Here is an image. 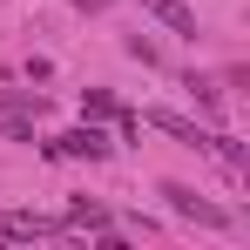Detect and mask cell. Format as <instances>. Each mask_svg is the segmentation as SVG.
Masks as SVG:
<instances>
[{"mask_svg":"<svg viewBox=\"0 0 250 250\" xmlns=\"http://www.w3.org/2000/svg\"><path fill=\"white\" fill-rule=\"evenodd\" d=\"M142 122H156V128H163V135H176L183 149H209V135H203V128H196V122H183L176 108H149Z\"/></svg>","mask_w":250,"mask_h":250,"instance_id":"4","label":"cell"},{"mask_svg":"<svg viewBox=\"0 0 250 250\" xmlns=\"http://www.w3.org/2000/svg\"><path fill=\"white\" fill-rule=\"evenodd\" d=\"M82 115H88V122H102V115H122V102H115L108 88H88V95H82Z\"/></svg>","mask_w":250,"mask_h":250,"instance_id":"7","label":"cell"},{"mask_svg":"<svg viewBox=\"0 0 250 250\" xmlns=\"http://www.w3.org/2000/svg\"><path fill=\"white\" fill-rule=\"evenodd\" d=\"M0 135H14V142H34V122H27V115H14V108H0Z\"/></svg>","mask_w":250,"mask_h":250,"instance_id":"8","label":"cell"},{"mask_svg":"<svg viewBox=\"0 0 250 250\" xmlns=\"http://www.w3.org/2000/svg\"><path fill=\"white\" fill-rule=\"evenodd\" d=\"M47 149H54V156H82V163H102V156H108V135H102L95 122H82V128H68L61 142H47Z\"/></svg>","mask_w":250,"mask_h":250,"instance_id":"3","label":"cell"},{"mask_svg":"<svg viewBox=\"0 0 250 250\" xmlns=\"http://www.w3.org/2000/svg\"><path fill=\"white\" fill-rule=\"evenodd\" d=\"M68 230H95V237H102V230H108V209L88 203V196H75V203H68Z\"/></svg>","mask_w":250,"mask_h":250,"instance_id":"6","label":"cell"},{"mask_svg":"<svg viewBox=\"0 0 250 250\" xmlns=\"http://www.w3.org/2000/svg\"><path fill=\"white\" fill-rule=\"evenodd\" d=\"M163 196H169V209H176V216H189V223H203V230H223V223H230V216H223L216 203H203L189 183H163Z\"/></svg>","mask_w":250,"mask_h":250,"instance_id":"2","label":"cell"},{"mask_svg":"<svg viewBox=\"0 0 250 250\" xmlns=\"http://www.w3.org/2000/svg\"><path fill=\"white\" fill-rule=\"evenodd\" d=\"M75 7H88V14H102V7H108V0H75Z\"/></svg>","mask_w":250,"mask_h":250,"instance_id":"9","label":"cell"},{"mask_svg":"<svg viewBox=\"0 0 250 250\" xmlns=\"http://www.w3.org/2000/svg\"><path fill=\"white\" fill-rule=\"evenodd\" d=\"M0 237L7 244H41V237H68L61 216H41V209H7L0 216Z\"/></svg>","mask_w":250,"mask_h":250,"instance_id":"1","label":"cell"},{"mask_svg":"<svg viewBox=\"0 0 250 250\" xmlns=\"http://www.w3.org/2000/svg\"><path fill=\"white\" fill-rule=\"evenodd\" d=\"M142 7H149V14H156V21H163L169 34H189V41H196V14H189V7H183V0H142Z\"/></svg>","mask_w":250,"mask_h":250,"instance_id":"5","label":"cell"}]
</instances>
